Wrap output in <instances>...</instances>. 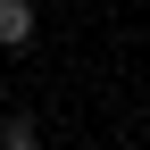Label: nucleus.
<instances>
[{
	"instance_id": "nucleus-2",
	"label": "nucleus",
	"mask_w": 150,
	"mask_h": 150,
	"mask_svg": "<svg viewBox=\"0 0 150 150\" xmlns=\"http://www.w3.org/2000/svg\"><path fill=\"white\" fill-rule=\"evenodd\" d=\"M33 142H42V134H33V117H8V125H0V150H33Z\"/></svg>"
},
{
	"instance_id": "nucleus-1",
	"label": "nucleus",
	"mask_w": 150,
	"mask_h": 150,
	"mask_svg": "<svg viewBox=\"0 0 150 150\" xmlns=\"http://www.w3.org/2000/svg\"><path fill=\"white\" fill-rule=\"evenodd\" d=\"M33 42V0H0V50H25Z\"/></svg>"
}]
</instances>
